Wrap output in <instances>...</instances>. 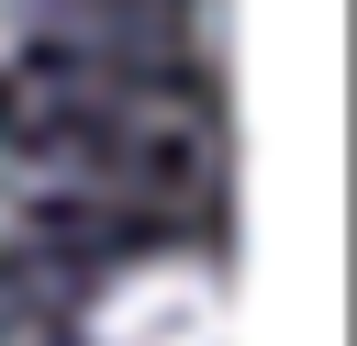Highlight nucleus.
Wrapping results in <instances>:
<instances>
[{
  "label": "nucleus",
  "mask_w": 357,
  "mask_h": 346,
  "mask_svg": "<svg viewBox=\"0 0 357 346\" xmlns=\"http://www.w3.org/2000/svg\"><path fill=\"white\" fill-rule=\"evenodd\" d=\"M89 346H234V290L212 257H145L89 301Z\"/></svg>",
  "instance_id": "1"
},
{
  "label": "nucleus",
  "mask_w": 357,
  "mask_h": 346,
  "mask_svg": "<svg viewBox=\"0 0 357 346\" xmlns=\"http://www.w3.org/2000/svg\"><path fill=\"white\" fill-rule=\"evenodd\" d=\"M11 223H22V179L0 167V246H11Z\"/></svg>",
  "instance_id": "3"
},
{
  "label": "nucleus",
  "mask_w": 357,
  "mask_h": 346,
  "mask_svg": "<svg viewBox=\"0 0 357 346\" xmlns=\"http://www.w3.org/2000/svg\"><path fill=\"white\" fill-rule=\"evenodd\" d=\"M22 33H33V0H0V56H11Z\"/></svg>",
  "instance_id": "2"
}]
</instances>
